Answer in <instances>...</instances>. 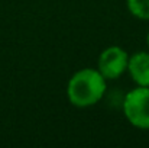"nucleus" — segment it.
I'll use <instances>...</instances> for the list:
<instances>
[{
	"mask_svg": "<svg viewBox=\"0 0 149 148\" xmlns=\"http://www.w3.org/2000/svg\"><path fill=\"white\" fill-rule=\"evenodd\" d=\"M123 113L127 122L142 131H149V87L136 86L126 93Z\"/></svg>",
	"mask_w": 149,
	"mask_h": 148,
	"instance_id": "obj_2",
	"label": "nucleus"
},
{
	"mask_svg": "<svg viewBox=\"0 0 149 148\" xmlns=\"http://www.w3.org/2000/svg\"><path fill=\"white\" fill-rule=\"evenodd\" d=\"M127 73L136 86L149 87V51H139L129 55Z\"/></svg>",
	"mask_w": 149,
	"mask_h": 148,
	"instance_id": "obj_4",
	"label": "nucleus"
},
{
	"mask_svg": "<svg viewBox=\"0 0 149 148\" xmlns=\"http://www.w3.org/2000/svg\"><path fill=\"white\" fill-rule=\"evenodd\" d=\"M107 90V80L97 68H81L75 71L67 84V97L75 107L97 105Z\"/></svg>",
	"mask_w": 149,
	"mask_h": 148,
	"instance_id": "obj_1",
	"label": "nucleus"
},
{
	"mask_svg": "<svg viewBox=\"0 0 149 148\" xmlns=\"http://www.w3.org/2000/svg\"><path fill=\"white\" fill-rule=\"evenodd\" d=\"M127 10L141 20H149V0H126Z\"/></svg>",
	"mask_w": 149,
	"mask_h": 148,
	"instance_id": "obj_5",
	"label": "nucleus"
},
{
	"mask_svg": "<svg viewBox=\"0 0 149 148\" xmlns=\"http://www.w3.org/2000/svg\"><path fill=\"white\" fill-rule=\"evenodd\" d=\"M146 42H148V48H149V32H148V36H146Z\"/></svg>",
	"mask_w": 149,
	"mask_h": 148,
	"instance_id": "obj_6",
	"label": "nucleus"
},
{
	"mask_svg": "<svg viewBox=\"0 0 149 148\" xmlns=\"http://www.w3.org/2000/svg\"><path fill=\"white\" fill-rule=\"evenodd\" d=\"M129 54L119 45H111L101 51L97 60V70L106 80H116L127 71Z\"/></svg>",
	"mask_w": 149,
	"mask_h": 148,
	"instance_id": "obj_3",
	"label": "nucleus"
}]
</instances>
